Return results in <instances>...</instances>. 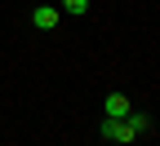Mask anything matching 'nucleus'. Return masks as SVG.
Returning a JSON list of instances; mask_svg holds the SVG:
<instances>
[{
    "label": "nucleus",
    "mask_w": 160,
    "mask_h": 146,
    "mask_svg": "<svg viewBox=\"0 0 160 146\" xmlns=\"http://www.w3.org/2000/svg\"><path fill=\"white\" fill-rule=\"evenodd\" d=\"M102 137H107V142H120V146H129V142H138L142 133H138L133 124H129V115H125V120H102Z\"/></svg>",
    "instance_id": "nucleus-1"
},
{
    "label": "nucleus",
    "mask_w": 160,
    "mask_h": 146,
    "mask_svg": "<svg viewBox=\"0 0 160 146\" xmlns=\"http://www.w3.org/2000/svg\"><path fill=\"white\" fill-rule=\"evenodd\" d=\"M102 111H107V120H125V115L133 111V102H129L125 93H111V97L102 102Z\"/></svg>",
    "instance_id": "nucleus-3"
},
{
    "label": "nucleus",
    "mask_w": 160,
    "mask_h": 146,
    "mask_svg": "<svg viewBox=\"0 0 160 146\" xmlns=\"http://www.w3.org/2000/svg\"><path fill=\"white\" fill-rule=\"evenodd\" d=\"M111 146H120V142H111Z\"/></svg>",
    "instance_id": "nucleus-5"
},
{
    "label": "nucleus",
    "mask_w": 160,
    "mask_h": 146,
    "mask_svg": "<svg viewBox=\"0 0 160 146\" xmlns=\"http://www.w3.org/2000/svg\"><path fill=\"white\" fill-rule=\"evenodd\" d=\"M58 13H71V18H85L89 13V0H62V9Z\"/></svg>",
    "instance_id": "nucleus-4"
},
{
    "label": "nucleus",
    "mask_w": 160,
    "mask_h": 146,
    "mask_svg": "<svg viewBox=\"0 0 160 146\" xmlns=\"http://www.w3.org/2000/svg\"><path fill=\"white\" fill-rule=\"evenodd\" d=\"M31 22H36V31H53L58 22H62V13H58L53 5H40V9L31 13Z\"/></svg>",
    "instance_id": "nucleus-2"
}]
</instances>
